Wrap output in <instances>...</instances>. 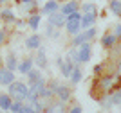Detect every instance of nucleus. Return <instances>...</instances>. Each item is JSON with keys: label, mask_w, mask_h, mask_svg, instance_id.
Wrapping results in <instances>:
<instances>
[{"label": "nucleus", "mask_w": 121, "mask_h": 113, "mask_svg": "<svg viewBox=\"0 0 121 113\" xmlns=\"http://www.w3.org/2000/svg\"><path fill=\"white\" fill-rule=\"evenodd\" d=\"M27 94H29V86L25 83H20V81H13L9 84V95L11 99L15 101H24L27 99Z\"/></svg>", "instance_id": "f257e3e1"}, {"label": "nucleus", "mask_w": 121, "mask_h": 113, "mask_svg": "<svg viewBox=\"0 0 121 113\" xmlns=\"http://www.w3.org/2000/svg\"><path fill=\"white\" fill-rule=\"evenodd\" d=\"M80 20H81V15L78 13V11H72L71 15H67V22H65V25H67V31H69L72 36L78 34V32H80V29H81Z\"/></svg>", "instance_id": "f03ea898"}, {"label": "nucleus", "mask_w": 121, "mask_h": 113, "mask_svg": "<svg viewBox=\"0 0 121 113\" xmlns=\"http://www.w3.org/2000/svg\"><path fill=\"white\" fill-rule=\"evenodd\" d=\"M96 36V29L94 27H89V29H85V32H78V34H74V39H72V45L74 47H80L81 43H85V41H91L92 38Z\"/></svg>", "instance_id": "7ed1b4c3"}, {"label": "nucleus", "mask_w": 121, "mask_h": 113, "mask_svg": "<svg viewBox=\"0 0 121 113\" xmlns=\"http://www.w3.org/2000/svg\"><path fill=\"white\" fill-rule=\"evenodd\" d=\"M65 22H67V15H63L60 11H54V13L49 15V23L54 25V27H58V29H60L61 25H65Z\"/></svg>", "instance_id": "20e7f679"}, {"label": "nucleus", "mask_w": 121, "mask_h": 113, "mask_svg": "<svg viewBox=\"0 0 121 113\" xmlns=\"http://www.w3.org/2000/svg\"><path fill=\"white\" fill-rule=\"evenodd\" d=\"M91 52H92V47L89 41L80 45V50H78V54H80V63H87L89 59H91Z\"/></svg>", "instance_id": "39448f33"}, {"label": "nucleus", "mask_w": 121, "mask_h": 113, "mask_svg": "<svg viewBox=\"0 0 121 113\" xmlns=\"http://www.w3.org/2000/svg\"><path fill=\"white\" fill-rule=\"evenodd\" d=\"M13 81H15V74H13V70L0 68V84H7V86H9Z\"/></svg>", "instance_id": "423d86ee"}, {"label": "nucleus", "mask_w": 121, "mask_h": 113, "mask_svg": "<svg viewBox=\"0 0 121 113\" xmlns=\"http://www.w3.org/2000/svg\"><path fill=\"white\" fill-rule=\"evenodd\" d=\"M94 22H96V15L83 13V16H81V20H80V25H81V29H89V27L94 25Z\"/></svg>", "instance_id": "0eeeda50"}, {"label": "nucleus", "mask_w": 121, "mask_h": 113, "mask_svg": "<svg viewBox=\"0 0 121 113\" xmlns=\"http://www.w3.org/2000/svg\"><path fill=\"white\" fill-rule=\"evenodd\" d=\"M56 63L60 65V68H61V74H63V75H67V77L71 75L72 68H74V66H72V65H74L72 61H69V59H67V61H61V59H58Z\"/></svg>", "instance_id": "6e6552de"}, {"label": "nucleus", "mask_w": 121, "mask_h": 113, "mask_svg": "<svg viewBox=\"0 0 121 113\" xmlns=\"http://www.w3.org/2000/svg\"><path fill=\"white\" fill-rule=\"evenodd\" d=\"M40 43H42V38L38 34H33V36H29V38L25 39V47H27V49H38Z\"/></svg>", "instance_id": "1a4fd4ad"}, {"label": "nucleus", "mask_w": 121, "mask_h": 113, "mask_svg": "<svg viewBox=\"0 0 121 113\" xmlns=\"http://www.w3.org/2000/svg\"><path fill=\"white\" fill-rule=\"evenodd\" d=\"M116 41H117V36L116 34H107V36L101 38V45H103L105 49H112V47L116 45Z\"/></svg>", "instance_id": "9d476101"}, {"label": "nucleus", "mask_w": 121, "mask_h": 113, "mask_svg": "<svg viewBox=\"0 0 121 113\" xmlns=\"http://www.w3.org/2000/svg\"><path fill=\"white\" fill-rule=\"evenodd\" d=\"M54 11H58V2H56V0H49V2L42 7V13H43V15H51V13H54Z\"/></svg>", "instance_id": "9b49d317"}, {"label": "nucleus", "mask_w": 121, "mask_h": 113, "mask_svg": "<svg viewBox=\"0 0 121 113\" xmlns=\"http://www.w3.org/2000/svg\"><path fill=\"white\" fill-rule=\"evenodd\" d=\"M45 86V81H43V77H40L38 81H35V83L29 84V92H33V94H40V90Z\"/></svg>", "instance_id": "f8f14e48"}, {"label": "nucleus", "mask_w": 121, "mask_h": 113, "mask_svg": "<svg viewBox=\"0 0 121 113\" xmlns=\"http://www.w3.org/2000/svg\"><path fill=\"white\" fill-rule=\"evenodd\" d=\"M11 102H13V99H11V95H9V94H2V95H0V108H2V109L9 111Z\"/></svg>", "instance_id": "ddd939ff"}, {"label": "nucleus", "mask_w": 121, "mask_h": 113, "mask_svg": "<svg viewBox=\"0 0 121 113\" xmlns=\"http://www.w3.org/2000/svg\"><path fill=\"white\" fill-rule=\"evenodd\" d=\"M72 11H78V2H76V0L67 2V4L61 7V13H63V15H71Z\"/></svg>", "instance_id": "4468645a"}, {"label": "nucleus", "mask_w": 121, "mask_h": 113, "mask_svg": "<svg viewBox=\"0 0 121 113\" xmlns=\"http://www.w3.org/2000/svg\"><path fill=\"white\" fill-rule=\"evenodd\" d=\"M56 95H58V97L61 99V101H67V99L71 97V90L67 88V86H58V88H56V92H54Z\"/></svg>", "instance_id": "2eb2a0df"}, {"label": "nucleus", "mask_w": 121, "mask_h": 113, "mask_svg": "<svg viewBox=\"0 0 121 113\" xmlns=\"http://www.w3.org/2000/svg\"><path fill=\"white\" fill-rule=\"evenodd\" d=\"M33 68V59H25V61H22L20 65H18V70H20L22 74H27V72H29V70Z\"/></svg>", "instance_id": "dca6fc26"}, {"label": "nucleus", "mask_w": 121, "mask_h": 113, "mask_svg": "<svg viewBox=\"0 0 121 113\" xmlns=\"http://www.w3.org/2000/svg\"><path fill=\"white\" fill-rule=\"evenodd\" d=\"M0 18L4 22H15V13L11 9H2L0 11Z\"/></svg>", "instance_id": "f3484780"}, {"label": "nucleus", "mask_w": 121, "mask_h": 113, "mask_svg": "<svg viewBox=\"0 0 121 113\" xmlns=\"http://www.w3.org/2000/svg\"><path fill=\"white\" fill-rule=\"evenodd\" d=\"M81 70L78 68V66H74V68H72V72H71V75H69V77H71V81H72V84H76V83H80L81 81Z\"/></svg>", "instance_id": "a211bd4d"}, {"label": "nucleus", "mask_w": 121, "mask_h": 113, "mask_svg": "<svg viewBox=\"0 0 121 113\" xmlns=\"http://www.w3.org/2000/svg\"><path fill=\"white\" fill-rule=\"evenodd\" d=\"M27 25H29L33 31H36V29H38V25H40V16H38V15H31L29 20H27Z\"/></svg>", "instance_id": "6ab92c4d"}, {"label": "nucleus", "mask_w": 121, "mask_h": 113, "mask_svg": "<svg viewBox=\"0 0 121 113\" xmlns=\"http://www.w3.org/2000/svg\"><path fill=\"white\" fill-rule=\"evenodd\" d=\"M67 59H69V61H72L74 65H78V63H80V54H78V50H76V49H71L69 52H67Z\"/></svg>", "instance_id": "aec40b11"}, {"label": "nucleus", "mask_w": 121, "mask_h": 113, "mask_svg": "<svg viewBox=\"0 0 121 113\" xmlns=\"http://www.w3.org/2000/svg\"><path fill=\"white\" fill-rule=\"evenodd\" d=\"M35 63L38 65V66H45L47 65V58H45V52H43V50H38V56H36Z\"/></svg>", "instance_id": "412c9836"}, {"label": "nucleus", "mask_w": 121, "mask_h": 113, "mask_svg": "<svg viewBox=\"0 0 121 113\" xmlns=\"http://www.w3.org/2000/svg\"><path fill=\"white\" fill-rule=\"evenodd\" d=\"M99 84H101V88H103V90H108L112 84H114V77H110V75H108V77H101Z\"/></svg>", "instance_id": "4be33fe9"}, {"label": "nucleus", "mask_w": 121, "mask_h": 113, "mask_svg": "<svg viewBox=\"0 0 121 113\" xmlns=\"http://www.w3.org/2000/svg\"><path fill=\"white\" fill-rule=\"evenodd\" d=\"M25 75H27V79H29V84H31V83H35V81H38V79L42 77L40 72H38V70H33V68H31Z\"/></svg>", "instance_id": "5701e85b"}, {"label": "nucleus", "mask_w": 121, "mask_h": 113, "mask_svg": "<svg viewBox=\"0 0 121 113\" xmlns=\"http://www.w3.org/2000/svg\"><path fill=\"white\" fill-rule=\"evenodd\" d=\"M110 11L114 13V15L121 16V2H119V0H112V2H110Z\"/></svg>", "instance_id": "b1692460"}, {"label": "nucleus", "mask_w": 121, "mask_h": 113, "mask_svg": "<svg viewBox=\"0 0 121 113\" xmlns=\"http://www.w3.org/2000/svg\"><path fill=\"white\" fill-rule=\"evenodd\" d=\"M81 11H83V13H92V15H96L98 11H96V5L94 4H91V2H89V4H81Z\"/></svg>", "instance_id": "393cba45"}, {"label": "nucleus", "mask_w": 121, "mask_h": 113, "mask_svg": "<svg viewBox=\"0 0 121 113\" xmlns=\"http://www.w3.org/2000/svg\"><path fill=\"white\" fill-rule=\"evenodd\" d=\"M5 68L13 70V72L18 68V63H16V58H15V56H9V58H7V66H5Z\"/></svg>", "instance_id": "a878e982"}, {"label": "nucleus", "mask_w": 121, "mask_h": 113, "mask_svg": "<svg viewBox=\"0 0 121 113\" xmlns=\"http://www.w3.org/2000/svg\"><path fill=\"white\" fill-rule=\"evenodd\" d=\"M38 95H40L42 99H49V97H52V95H54V92H52L51 88H47V86H43V88L40 90V94H38Z\"/></svg>", "instance_id": "bb28decb"}, {"label": "nucleus", "mask_w": 121, "mask_h": 113, "mask_svg": "<svg viewBox=\"0 0 121 113\" xmlns=\"http://www.w3.org/2000/svg\"><path fill=\"white\" fill-rule=\"evenodd\" d=\"M110 101H112V104L119 106L121 104V90H117V92H114V94L110 95Z\"/></svg>", "instance_id": "cd10ccee"}, {"label": "nucleus", "mask_w": 121, "mask_h": 113, "mask_svg": "<svg viewBox=\"0 0 121 113\" xmlns=\"http://www.w3.org/2000/svg\"><path fill=\"white\" fill-rule=\"evenodd\" d=\"M20 108H22V101H13L9 106V111H20Z\"/></svg>", "instance_id": "c85d7f7f"}, {"label": "nucleus", "mask_w": 121, "mask_h": 113, "mask_svg": "<svg viewBox=\"0 0 121 113\" xmlns=\"http://www.w3.org/2000/svg\"><path fill=\"white\" fill-rule=\"evenodd\" d=\"M20 111L22 113H31V111H35V108H33V106H27V104H22V108H20Z\"/></svg>", "instance_id": "c756f323"}, {"label": "nucleus", "mask_w": 121, "mask_h": 113, "mask_svg": "<svg viewBox=\"0 0 121 113\" xmlns=\"http://www.w3.org/2000/svg\"><path fill=\"white\" fill-rule=\"evenodd\" d=\"M99 102H101V106H103V108H110V106H112L110 97H108V99H103V101H99Z\"/></svg>", "instance_id": "7c9ffc66"}, {"label": "nucleus", "mask_w": 121, "mask_h": 113, "mask_svg": "<svg viewBox=\"0 0 121 113\" xmlns=\"http://www.w3.org/2000/svg\"><path fill=\"white\" fill-rule=\"evenodd\" d=\"M114 34H116L117 38H121V23H117V25H116V31H114Z\"/></svg>", "instance_id": "2f4dec72"}, {"label": "nucleus", "mask_w": 121, "mask_h": 113, "mask_svg": "<svg viewBox=\"0 0 121 113\" xmlns=\"http://www.w3.org/2000/svg\"><path fill=\"white\" fill-rule=\"evenodd\" d=\"M4 39H5V32H4L2 29H0V45L4 43Z\"/></svg>", "instance_id": "473e14b6"}, {"label": "nucleus", "mask_w": 121, "mask_h": 113, "mask_svg": "<svg viewBox=\"0 0 121 113\" xmlns=\"http://www.w3.org/2000/svg\"><path fill=\"white\" fill-rule=\"evenodd\" d=\"M101 70H103V66H101V65H96V66H94V74H99Z\"/></svg>", "instance_id": "72a5a7b5"}, {"label": "nucleus", "mask_w": 121, "mask_h": 113, "mask_svg": "<svg viewBox=\"0 0 121 113\" xmlns=\"http://www.w3.org/2000/svg\"><path fill=\"white\" fill-rule=\"evenodd\" d=\"M71 111H74V113H80V111H81V108H80V106H74V108H72Z\"/></svg>", "instance_id": "f704fd0d"}, {"label": "nucleus", "mask_w": 121, "mask_h": 113, "mask_svg": "<svg viewBox=\"0 0 121 113\" xmlns=\"http://www.w3.org/2000/svg\"><path fill=\"white\" fill-rule=\"evenodd\" d=\"M22 2H24V4H29V2H31V0H22Z\"/></svg>", "instance_id": "c9c22d12"}, {"label": "nucleus", "mask_w": 121, "mask_h": 113, "mask_svg": "<svg viewBox=\"0 0 121 113\" xmlns=\"http://www.w3.org/2000/svg\"><path fill=\"white\" fill-rule=\"evenodd\" d=\"M4 2H7V0H0V4H4Z\"/></svg>", "instance_id": "e433bc0d"}, {"label": "nucleus", "mask_w": 121, "mask_h": 113, "mask_svg": "<svg viewBox=\"0 0 121 113\" xmlns=\"http://www.w3.org/2000/svg\"><path fill=\"white\" fill-rule=\"evenodd\" d=\"M91 2H92V0H91Z\"/></svg>", "instance_id": "4c0bfd02"}]
</instances>
